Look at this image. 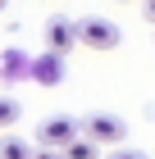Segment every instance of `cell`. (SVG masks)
<instances>
[{"mask_svg":"<svg viewBox=\"0 0 155 159\" xmlns=\"http://www.w3.org/2000/svg\"><path fill=\"white\" fill-rule=\"evenodd\" d=\"M78 132L96 146H119V141H128V123L119 114H91L87 123H78Z\"/></svg>","mask_w":155,"mask_h":159,"instance_id":"7a4b0ae2","label":"cell"},{"mask_svg":"<svg viewBox=\"0 0 155 159\" xmlns=\"http://www.w3.org/2000/svg\"><path fill=\"white\" fill-rule=\"evenodd\" d=\"M73 27H78V46L96 50V55H105V50H114L123 41L119 23L114 18H100V14H87V18H73Z\"/></svg>","mask_w":155,"mask_h":159,"instance_id":"6da1fadb","label":"cell"},{"mask_svg":"<svg viewBox=\"0 0 155 159\" xmlns=\"http://www.w3.org/2000/svg\"><path fill=\"white\" fill-rule=\"evenodd\" d=\"M32 159H64L60 150H50V146H41V150H32Z\"/></svg>","mask_w":155,"mask_h":159,"instance_id":"30bf717a","label":"cell"},{"mask_svg":"<svg viewBox=\"0 0 155 159\" xmlns=\"http://www.w3.org/2000/svg\"><path fill=\"white\" fill-rule=\"evenodd\" d=\"M60 155H64V159H100V146H96V141H87V136L78 132V136L69 141V146L60 150Z\"/></svg>","mask_w":155,"mask_h":159,"instance_id":"8992f818","label":"cell"},{"mask_svg":"<svg viewBox=\"0 0 155 159\" xmlns=\"http://www.w3.org/2000/svg\"><path fill=\"white\" fill-rule=\"evenodd\" d=\"M119 5H128V0H119Z\"/></svg>","mask_w":155,"mask_h":159,"instance_id":"4fadbf2b","label":"cell"},{"mask_svg":"<svg viewBox=\"0 0 155 159\" xmlns=\"http://www.w3.org/2000/svg\"><path fill=\"white\" fill-rule=\"evenodd\" d=\"M32 77H36V82H46V86L64 82V55H55V50H46V55H41V59L32 64Z\"/></svg>","mask_w":155,"mask_h":159,"instance_id":"5b68a950","label":"cell"},{"mask_svg":"<svg viewBox=\"0 0 155 159\" xmlns=\"http://www.w3.org/2000/svg\"><path fill=\"white\" fill-rule=\"evenodd\" d=\"M73 46H78V27H73V18H46V50L69 55Z\"/></svg>","mask_w":155,"mask_h":159,"instance_id":"277c9868","label":"cell"},{"mask_svg":"<svg viewBox=\"0 0 155 159\" xmlns=\"http://www.w3.org/2000/svg\"><path fill=\"white\" fill-rule=\"evenodd\" d=\"M105 159H146V150H128V146L119 141V146H109V155H105Z\"/></svg>","mask_w":155,"mask_h":159,"instance_id":"9c48e42d","label":"cell"},{"mask_svg":"<svg viewBox=\"0 0 155 159\" xmlns=\"http://www.w3.org/2000/svg\"><path fill=\"white\" fill-rule=\"evenodd\" d=\"M5 5H9V0H0V14H5Z\"/></svg>","mask_w":155,"mask_h":159,"instance_id":"7c38bea8","label":"cell"},{"mask_svg":"<svg viewBox=\"0 0 155 159\" xmlns=\"http://www.w3.org/2000/svg\"><path fill=\"white\" fill-rule=\"evenodd\" d=\"M0 159H32V146H27L23 136L5 132V136H0Z\"/></svg>","mask_w":155,"mask_h":159,"instance_id":"52a82bcc","label":"cell"},{"mask_svg":"<svg viewBox=\"0 0 155 159\" xmlns=\"http://www.w3.org/2000/svg\"><path fill=\"white\" fill-rule=\"evenodd\" d=\"M146 18H151V23H155V0H146Z\"/></svg>","mask_w":155,"mask_h":159,"instance_id":"8fae6325","label":"cell"},{"mask_svg":"<svg viewBox=\"0 0 155 159\" xmlns=\"http://www.w3.org/2000/svg\"><path fill=\"white\" fill-rule=\"evenodd\" d=\"M18 118H23V105L14 96H0V127H14Z\"/></svg>","mask_w":155,"mask_h":159,"instance_id":"ba28073f","label":"cell"},{"mask_svg":"<svg viewBox=\"0 0 155 159\" xmlns=\"http://www.w3.org/2000/svg\"><path fill=\"white\" fill-rule=\"evenodd\" d=\"M78 136V123L69 118V114H55V118H46L41 127H36V146H50V150H64Z\"/></svg>","mask_w":155,"mask_h":159,"instance_id":"3957f363","label":"cell"}]
</instances>
